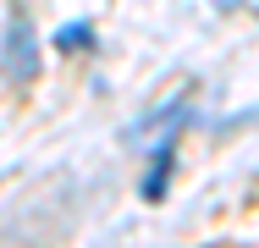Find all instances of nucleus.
I'll return each instance as SVG.
<instances>
[{"instance_id": "1", "label": "nucleus", "mask_w": 259, "mask_h": 248, "mask_svg": "<svg viewBox=\"0 0 259 248\" xmlns=\"http://www.w3.org/2000/svg\"><path fill=\"white\" fill-rule=\"evenodd\" d=\"M0 72H6L11 83L39 77V39H33V28H28V22H11V28H6V45H0Z\"/></svg>"}, {"instance_id": "2", "label": "nucleus", "mask_w": 259, "mask_h": 248, "mask_svg": "<svg viewBox=\"0 0 259 248\" xmlns=\"http://www.w3.org/2000/svg\"><path fill=\"white\" fill-rule=\"evenodd\" d=\"M182 110H188V89H182L177 99H165L160 110H149V116H138V121L127 127V144H144V138H155L160 127H171V116H182Z\"/></svg>"}, {"instance_id": "4", "label": "nucleus", "mask_w": 259, "mask_h": 248, "mask_svg": "<svg viewBox=\"0 0 259 248\" xmlns=\"http://www.w3.org/2000/svg\"><path fill=\"white\" fill-rule=\"evenodd\" d=\"M89 33H94V28H89V22H66V28H61V33H55V45H61V50H89V45H94V39H89Z\"/></svg>"}, {"instance_id": "3", "label": "nucleus", "mask_w": 259, "mask_h": 248, "mask_svg": "<svg viewBox=\"0 0 259 248\" xmlns=\"http://www.w3.org/2000/svg\"><path fill=\"white\" fill-rule=\"evenodd\" d=\"M165 182H171V144L155 149V171L144 177V198H160V193H165Z\"/></svg>"}]
</instances>
